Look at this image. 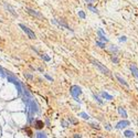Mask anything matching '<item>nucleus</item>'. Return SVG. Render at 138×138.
<instances>
[{"mask_svg": "<svg viewBox=\"0 0 138 138\" xmlns=\"http://www.w3.org/2000/svg\"><path fill=\"white\" fill-rule=\"evenodd\" d=\"M91 62H92V64L94 66H96V68H98V70L101 71L103 74H105V75H107V76H109V77H113V75H112V73H111V71L108 70L106 66H104L102 63H99L98 61H96V60H94V59H92L91 58Z\"/></svg>", "mask_w": 138, "mask_h": 138, "instance_id": "f257e3e1", "label": "nucleus"}, {"mask_svg": "<svg viewBox=\"0 0 138 138\" xmlns=\"http://www.w3.org/2000/svg\"><path fill=\"white\" fill-rule=\"evenodd\" d=\"M7 80H8V82L12 83V84H15L16 86L18 87V93H19V95H21V93H22V86H21V84H20V81L17 80L12 74L7 75Z\"/></svg>", "mask_w": 138, "mask_h": 138, "instance_id": "f03ea898", "label": "nucleus"}, {"mask_svg": "<svg viewBox=\"0 0 138 138\" xmlns=\"http://www.w3.org/2000/svg\"><path fill=\"white\" fill-rule=\"evenodd\" d=\"M70 93H71V95L76 99L77 97L82 94V89H81L78 85H73V86H71V89H70Z\"/></svg>", "mask_w": 138, "mask_h": 138, "instance_id": "7ed1b4c3", "label": "nucleus"}, {"mask_svg": "<svg viewBox=\"0 0 138 138\" xmlns=\"http://www.w3.org/2000/svg\"><path fill=\"white\" fill-rule=\"evenodd\" d=\"M19 27H20L21 29L23 30V32H25V34H27L28 37L30 38V39H35V38H37V37H35V34H34V32H33L32 30H30L28 27H25L24 24H22V23H20V24H19Z\"/></svg>", "mask_w": 138, "mask_h": 138, "instance_id": "20e7f679", "label": "nucleus"}, {"mask_svg": "<svg viewBox=\"0 0 138 138\" xmlns=\"http://www.w3.org/2000/svg\"><path fill=\"white\" fill-rule=\"evenodd\" d=\"M129 125H130V122H128L127 119H123V120H120V122L117 123L116 128H117V129H124V128H126Z\"/></svg>", "mask_w": 138, "mask_h": 138, "instance_id": "39448f33", "label": "nucleus"}, {"mask_svg": "<svg viewBox=\"0 0 138 138\" xmlns=\"http://www.w3.org/2000/svg\"><path fill=\"white\" fill-rule=\"evenodd\" d=\"M25 10H27V12L28 13H30L31 16H33V17H35V18H43V16L41 15L40 12H38V11H35V10H33V9H30V8H25Z\"/></svg>", "mask_w": 138, "mask_h": 138, "instance_id": "423d86ee", "label": "nucleus"}, {"mask_svg": "<svg viewBox=\"0 0 138 138\" xmlns=\"http://www.w3.org/2000/svg\"><path fill=\"white\" fill-rule=\"evenodd\" d=\"M115 77L117 78V81H118V82H119L122 85H124V86H125V87H129V85H128V83L126 82V81L124 80V78H123L122 76H120L119 74H117V73H115Z\"/></svg>", "mask_w": 138, "mask_h": 138, "instance_id": "0eeeda50", "label": "nucleus"}, {"mask_svg": "<svg viewBox=\"0 0 138 138\" xmlns=\"http://www.w3.org/2000/svg\"><path fill=\"white\" fill-rule=\"evenodd\" d=\"M129 69H130V71H132V73H133V75H134L135 77H137L138 78V68L135 64H130L129 65Z\"/></svg>", "mask_w": 138, "mask_h": 138, "instance_id": "6e6552de", "label": "nucleus"}, {"mask_svg": "<svg viewBox=\"0 0 138 138\" xmlns=\"http://www.w3.org/2000/svg\"><path fill=\"white\" fill-rule=\"evenodd\" d=\"M117 111H118V113H119V115L123 117V119H126V118H127V113H126V111L124 107L119 106V107L117 108Z\"/></svg>", "mask_w": 138, "mask_h": 138, "instance_id": "1a4fd4ad", "label": "nucleus"}, {"mask_svg": "<svg viewBox=\"0 0 138 138\" xmlns=\"http://www.w3.org/2000/svg\"><path fill=\"white\" fill-rule=\"evenodd\" d=\"M101 96L103 97V98L107 99V101H112V99H113V96H112V95H109L108 93H106V92H102L101 93Z\"/></svg>", "mask_w": 138, "mask_h": 138, "instance_id": "9d476101", "label": "nucleus"}, {"mask_svg": "<svg viewBox=\"0 0 138 138\" xmlns=\"http://www.w3.org/2000/svg\"><path fill=\"white\" fill-rule=\"evenodd\" d=\"M124 135H125V137H127V138H134L135 137V133L133 132V130H125Z\"/></svg>", "mask_w": 138, "mask_h": 138, "instance_id": "9b49d317", "label": "nucleus"}, {"mask_svg": "<svg viewBox=\"0 0 138 138\" xmlns=\"http://www.w3.org/2000/svg\"><path fill=\"white\" fill-rule=\"evenodd\" d=\"M97 33H98V35H99V40H101V41L105 42V43H106V42H108L107 38H105V35L102 34V33H103V30H98V32H97Z\"/></svg>", "mask_w": 138, "mask_h": 138, "instance_id": "f8f14e48", "label": "nucleus"}, {"mask_svg": "<svg viewBox=\"0 0 138 138\" xmlns=\"http://www.w3.org/2000/svg\"><path fill=\"white\" fill-rule=\"evenodd\" d=\"M44 124L42 120H35V124H34V127L37 128V129H41V128H43Z\"/></svg>", "mask_w": 138, "mask_h": 138, "instance_id": "ddd939ff", "label": "nucleus"}, {"mask_svg": "<svg viewBox=\"0 0 138 138\" xmlns=\"http://www.w3.org/2000/svg\"><path fill=\"white\" fill-rule=\"evenodd\" d=\"M4 6H6V8H7V9H9V11H10V12L12 13L13 16L18 18V13H16V12H15V10H13V8L10 6V4H7V3H4Z\"/></svg>", "mask_w": 138, "mask_h": 138, "instance_id": "4468645a", "label": "nucleus"}, {"mask_svg": "<svg viewBox=\"0 0 138 138\" xmlns=\"http://www.w3.org/2000/svg\"><path fill=\"white\" fill-rule=\"evenodd\" d=\"M87 8H89L90 9V10H91L92 11V12H94V13H96V15H98V10H97V9L96 8H94V7H93L92 6V4H87Z\"/></svg>", "mask_w": 138, "mask_h": 138, "instance_id": "2eb2a0df", "label": "nucleus"}, {"mask_svg": "<svg viewBox=\"0 0 138 138\" xmlns=\"http://www.w3.org/2000/svg\"><path fill=\"white\" fill-rule=\"evenodd\" d=\"M111 60L113 61V62H114V63H115V64H118V63H119V59H118L117 56L115 55V54H113V55L111 56Z\"/></svg>", "mask_w": 138, "mask_h": 138, "instance_id": "dca6fc26", "label": "nucleus"}, {"mask_svg": "<svg viewBox=\"0 0 138 138\" xmlns=\"http://www.w3.org/2000/svg\"><path fill=\"white\" fill-rule=\"evenodd\" d=\"M35 137L37 138H46V135L42 132H38L37 134H35Z\"/></svg>", "mask_w": 138, "mask_h": 138, "instance_id": "f3484780", "label": "nucleus"}, {"mask_svg": "<svg viewBox=\"0 0 138 138\" xmlns=\"http://www.w3.org/2000/svg\"><path fill=\"white\" fill-rule=\"evenodd\" d=\"M78 116H81V117H83V118H84V119H89V118H90V116L87 115L86 113H80V114H78Z\"/></svg>", "mask_w": 138, "mask_h": 138, "instance_id": "a211bd4d", "label": "nucleus"}, {"mask_svg": "<svg viewBox=\"0 0 138 138\" xmlns=\"http://www.w3.org/2000/svg\"><path fill=\"white\" fill-rule=\"evenodd\" d=\"M109 51H112V52H118L119 50H118V47H116L115 46H109Z\"/></svg>", "mask_w": 138, "mask_h": 138, "instance_id": "6ab92c4d", "label": "nucleus"}, {"mask_svg": "<svg viewBox=\"0 0 138 138\" xmlns=\"http://www.w3.org/2000/svg\"><path fill=\"white\" fill-rule=\"evenodd\" d=\"M78 17H80L81 19H85V13H84V11H78Z\"/></svg>", "mask_w": 138, "mask_h": 138, "instance_id": "aec40b11", "label": "nucleus"}, {"mask_svg": "<svg viewBox=\"0 0 138 138\" xmlns=\"http://www.w3.org/2000/svg\"><path fill=\"white\" fill-rule=\"evenodd\" d=\"M96 46H98L99 47L104 49V47H105V43H103V42H99V41H96Z\"/></svg>", "mask_w": 138, "mask_h": 138, "instance_id": "412c9836", "label": "nucleus"}, {"mask_svg": "<svg viewBox=\"0 0 138 138\" xmlns=\"http://www.w3.org/2000/svg\"><path fill=\"white\" fill-rule=\"evenodd\" d=\"M93 97H94V98H95V99H96V101H97V102H98V103H99V104H103V102H102V99H101V98H99V97H98V96H97V95H95V94H94V95H93Z\"/></svg>", "mask_w": 138, "mask_h": 138, "instance_id": "4be33fe9", "label": "nucleus"}, {"mask_svg": "<svg viewBox=\"0 0 138 138\" xmlns=\"http://www.w3.org/2000/svg\"><path fill=\"white\" fill-rule=\"evenodd\" d=\"M91 126H92L93 128H96V129H99V125H98V124H94V123H92V124H91Z\"/></svg>", "mask_w": 138, "mask_h": 138, "instance_id": "5701e85b", "label": "nucleus"}, {"mask_svg": "<svg viewBox=\"0 0 138 138\" xmlns=\"http://www.w3.org/2000/svg\"><path fill=\"white\" fill-rule=\"evenodd\" d=\"M119 41H120V42H125V41H127V38H126L125 35H123V37H120V38H119Z\"/></svg>", "mask_w": 138, "mask_h": 138, "instance_id": "b1692460", "label": "nucleus"}, {"mask_svg": "<svg viewBox=\"0 0 138 138\" xmlns=\"http://www.w3.org/2000/svg\"><path fill=\"white\" fill-rule=\"evenodd\" d=\"M70 123H72V124H77V120L76 119H74V118H70Z\"/></svg>", "mask_w": 138, "mask_h": 138, "instance_id": "393cba45", "label": "nucleus"}, {"mask_svg": "<svg viewBox=\"0 0 138 138\" xmlns=\"http://www.w3.org/2000/svg\"><path fill=\"white\" fill-rule=\"evenodd\" d=\"M95 1H96V0H86V3L87 4H92V3H94Z\"/></svg>", "mask_w": 138, "mask_h": 138, "instance_id": "a878e982", "label": "nucleus"}, {"mask_svg": "<svg viewBox=\"0 0 138 138\" xmlns=\"http://www.w3.org/2000/svg\"><path fill=\"white\" fill-rule=\"evenodd\" d=\"M42 58H43V60H44V61H50V60H51V59H50L49 56H46V55H43Z\"/></svg>", "mask_w": 138, "mask_h": 138, "instance_id": "bb28decb", "label": "nucleus"}, {"mask_svg": "<svg viewBox=\"0 0 138 138\" xmlns=\"http://www.w3.org/2000/svg\"><path fill=\"white\" fill-rule=\"evenodd\" d=\"M74 138H82V135L81 134H74V136H73Z\"/></svg>", "mask_w": 138, "mask_h": 138, "instance_id": "cd10ccee", "label": "nucleus"}, {"mask_svg": "<svg viewBox=\"0 0 138 138\" xmlns=\"http://www.w3.org/2000/svg\"><path fill=\"white\" fill-rule=\"evenodd\" d=\"M105 127H106V129H107V130H112V127H111V125H109V124H106Z\"/></svg>", "mask_w": 138, "mask_h": 138, "instance_id": "c85d7f7f", "label": "nucleus"}, {"mask_svg": "<svg viewBox=\"0 0 138 138\" xmlns=\"http://www.w3.org/2000/svg\"><path fill=\"white\" fill-rule=\"evenodd\" d=\"M44 76H46V77L49 81H53V78H52L51 76H49V75H47V74H44Z\"/></svg>", "mask_w": 138, "mask_h": 138, "instance_id": "c756f323", "label": "nucleus"}, {"mask_svg": "<svg viewBox=\"0 0 138 138\" xmlns=\"http://www.w3.org/2000/svg\"><path fill=\"white\" fill-rule=\"evenodd\" d=\"M24 76H27V77H29V78H32V75H29V74H25V73H24Z\"/></svg>", "mask_w": 138, "mask_h": 138, "instance_id": "7c9ffc66", "label": "nucleus"}, {"mask_svg": "<svg viewBox=\"0 0 138 138\" xmlns=\"http://www.w3.org/2000/svg\"><path fill=\"white\" fill-rule=\"evenodd\" d=\"M2 72H3V70H2V68L0 66V74H2Z\"/></svg>", "mask_w": 138, "mask_h": 138, "instance_id": "2f4dec72", "label": "nucleus"}, {"mask_svg": "<svg viewBox=\"0 0 138 138\" xmlns=\"http://www.w3.org/2000/svg\"><path fill=\"white\" fill-rule=\"evenodd\" d=\"M98 138H103V137H101V136H98Z\"/></svg>", "mask_w": 138, "mask_h": 138, "instance_id": "473e14b6", "label": "nucleus"}, {"mask_svg": "<svg viewBox=\"0 0 138 138\" xmlns=\"http://www.w3.org/2000/svg\"><path fill=\"white\" fill-rule=\"evenodd\" d=\"M0 22H2V20H0Z\"/></svg>", "mask_w": 138, "mask_h": 138, "instance_id": "72a5a7b5", "label": "nucleus"}]
</instances>
